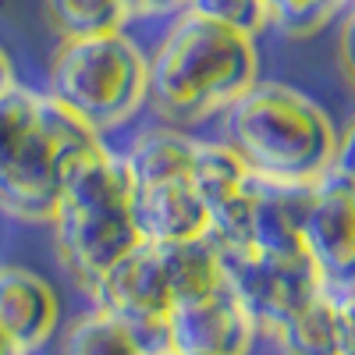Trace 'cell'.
Returning <instances> with one entry per match:
<instances>
[{
	"mask_svg": "<svg viewBox=\"0 0 355 355\" xmlns=\"http://www.w3.org/2000/svg\"><path fill=\"white\" fill-rule=\"evenodd\" d=\"M146 107L167 125L192 128L220 117L259 78L256 36L196 11L171 15L167 33L146 53Z\"/></svg>",
	"mask_w": 355,
	"mask_h": 355,
	"instance_id": "1",
	"label": "cell"
},
{
	"mask_svg": "<svg viewBox=\"0 0 355 355\" xmlns=\"http://www.w3.org/2000/svg\"><path fill=\"white\" fill-rule=\"evenodd\" d=\"M100 139L43 89L8 85L0 93V210L50 224L68 167Z\"/></svg>",
	"mask_w": 355,
	"mask_h": 355,
	"instance_id": "2",
	"label": "cell"
},
{
	"mask_svg": "<svg viewBox=\"0 0 355 355\" xmlns=\"http://www.w3.org/2000/svg\"><path fill=\"white\" fill-rule=\"evenodd\" d=\"M220 117L224 142L239 160L274 182L313 185L348 150L334 117L288 82L256 78Z\"/></svg>",
	"mask_w": 355,
	"mask_h": 355,
	"instance_id": "3",
	"label": "cell"
},
{
	"mask_svg": "<svg viewBox=\"0 0 355 355\" xmlns=\"http://www.w3.org/2000/svg\"><path fill=\"white\" fill-rule=\"evenodd\" d=\"M132 178L121 150L103 139L64 174L61 199L50 217L53 242L71 277L89 291L142 239L132 224Z\"/></svg>",
	"mask_w": 355,
	"mask_h": 355,
	"instance_id": "4",
	"label": "cell"
},
{
	"mask_svg": "<svg viewBox=\"0 0 355 355\" xmlns=\"http://www.w3.org/2000/svg\"><path fill=\"white\" fill-rule=\"evenodd\" d=\"M43 93L96 135L117 132L146 107L150 93L146 50L125 28L61 36Z\"/></svg>",
	"mask_w": 355,
	"mask_h": 355,
	"instance_id": "5",
	"label": "cell"
},
{
	"mask_svg": "<svg viewBox=\"0 0 355 355\" xmlns=\"http://www.w3.org/2000/svg\"><path fill=\"white\" fill-rule=\"evenodd\" d=\"M217 252L224 284L266 338L320 295V274L306 252H263L249 245H217Z\"/></svg>",
	"mask_w": 355,
	"mask_h": 355,
	"instance_id": "6",
	"label": "cell"
},
{
	"mask_svg": "<svg viewBox=\"0 0 355 355\" xmlns=\"http://www.w3.org/2000/svg\"><path fill=\"white\" fill-rule=\"evenodd\" d=\"M299 242L316 266L323 291L352 299L355 284V185L348 150L341 160L313 182L306 214L299 224Z\"/></svg>",
	"mask_w": 355,
	"mask_h": 355,
	"instance_id": "7",
	"label": "cell"
},
{
	"mask_svg": "<svg viewBox=\"0 0 355 355\" xmlns=\"http://www.w3.org/2000/svg\"><path fill=\"white\" fill-rule=\"evenodd\" d=\"M89 295L96 306L121 316L150 355L167 352V313L174 309V288L157 242H139L89 288Z\"/></svg>",
	"mask_w": 355,
	"mask_h": 355,
	"instance_id": "8",
	"label": "cell"
},
{
	"mask_svg": "<svg viewBox=\"0 0 355 355\" xmlns=\"http://www.w3.org/2000/svg\"><path fill=\"white\" fill-rule=\"evenodd\" d=\"M256 338L252 316L224 281L167 313V352L178 355H249Z\"/></svg>",
	"mask_w": 355,
	"mask_h": 355,
	"instance_id": "9",
	"label": "cell"
},
{
	"mask_svg": "<svg viewBox=\"0 0 355 355\" xmlns=\"http://www.w3.org/2000/svg\"><path fill=\"white\" fill-rule=\"evenodd\" d=\"M132 224L142 242H189L210 234V214L189 174L132 182Z\"/></svg>",
	"mask_w": 355,
	"mask_h": 355,
	"instance_id": "10",
	"label": "cell"
},
{
	"mask_svg": "<svg viewBox=\"0 0 355 355\" xmlns=\"http://www.w3.org/2000/svg\"><path fill=\"white\" fill-rule=\"evenodd\" d=\"M61 327V299L53 284L18 263H0V331L25 355L40 352Z\"/></svg>",
	"mask_w": 355,
	"mask_h": 355,
	"instance_id": "11",
	"label": "cell"
},
{
	"mask_svg": "<svg viewBox=\"0 0 355 355\" xmlns=\"http://www.w3.org/2000/svg\"><path fill=\"white\" fill-rule=\"evenodd\" d=\"M281 355H352V299L323 291L270 334Z\"/></svg>",
	"mask_w": 355,
	"mask_h": 355,
	"instance_id": "12",
	"label": "cell"
},
{
	"mask_svg": "<svg viewBox=\"0 0 355 355\" xmlns=\"http://www.w3.org/2000/svg\"><path fill=\"white\" fill-rule=\"evenodd\" d=\"M192 150H196V135H189L178 125L160 121V125L142 128L121 150V157H125L132 182H157V178L189 174Z\"/></svg>",
	"mask_w": 355,
	"mask_h": 355,
	"instance_id": "13",
	"label": "cell"
},
{
	"mask_svg": "<svg viewBox=\"0 0 355 355\" xmlns=\"http://www.w3.org/2000/svg\"><path fill=\"white\" fill-rule=\"evenodd\" d=\"M57 355H150L139 334L103 306L85 309L61 331Z\"/></svg>",
	"mask_w": 355,
	"mask_h": 355,
	"instance_id": "14",
	"label": "cell"
},
{
	"mask_svg": "<svg viewBox=\"0 0 355 355\" xmlns=\"http://www.w3.org/2000/svg\"><path fill=\"white\" fill-rule=\"evenodd\" d=\"M46 18L61 36L110 33L132 21L125 0H46Z\"/></svg>",
	"mask_w": 355,
	"mask_h": 355,
	"instance_id": "15",
	"label": "cell"
},
{
	"mask_svg": "<svg viewBox=\"0 0 355 355\" xmlns=\"http://www.w3.org/2000/svg\"><path fill=\"white\" fill-rule=\"evenodd\" d=\"M270 28L288 40H309L323 33L352 0H263Z\"/></svg>",
	"mask_w": 355,
	"mask_h": 355,
	"instance_id": "16",
	"label": "cell"
},
{
	"mask_svg": "<svg viewBox=\"0 0 355 355\" xmlns=\"http://www.w3.org/2000/svg\"><path fill=\"white\" fill-rule=\"evenodd\" d=\"M185 11L224 21L231 28H242V33H249V36L270 33V18H266L263 0H185Z\"/></svg>",
	"mask_w": 355,
	"mask_h": 355,
	"instance_id": "17",
	"label": "cell"
},
{
	"mask_svg": "<svg viewBox=\"0 0 355 355\" xmlns=\"http://www.w3.org/2000/svg\"><path fill=\"white\" fill-rule=\"evenodd\" d=\"M128 18H171L185 11V0H125Z\"/></svg>",
	"mask_w": 355,
	"mask_h": 355,
	"instance_id": "18",
	"label": "cell"
},
{
	"mask_svg": "<svg viewBox=\"0 0 355 355\" xmlns=\"http://www.w3.org/2000/svg\"><path fill=\"white\" fill-rule=\"evenodd\" d=\"M18 82V75H15V64H11V57H8V50L0 46V93H4L8 85H15Z\"/></svg>",
	"mask_w": 355,
	"mask_h": 355,
	"instance_id": "19",
	"label": "cell"
},
{
	"mask_svg": "<svg viewBox=\"0 0 355 355\" xmlns=\"http://www.w3.org/2000/svg\"><path fill=\"white\" fill-rule=\"evenodd\" d=\"M0 355H25V352H21V348H18V345H15V341L4 334V331H0Z\"/></svg>",
	"mask_w": 355,
	"mask_h": 355,
	"instance_id": "20",
	"label": "cell"
},
{
	"mask_svg": "<svg viewBox=\"0 0 355 355\" xmlns=\"http://www.w3.org/2000/svg\"><path fill=\"white\" fill-rule=\"evenodd\" d=\"M164 355H178V352H164Z\"/></svg>",
	"mask_w": 355,
	"mask_h": 355,
	"instance_id": "21",
	"label": "cell"
}]
</instances>
